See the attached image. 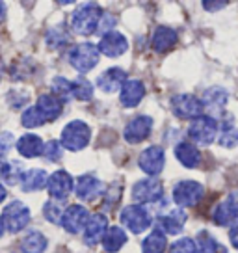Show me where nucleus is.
<instances>
[{
  "instance_id": "32",
  "label": "nucleus",
  "mask_w": 238,
  "mask_h": 253,
  "mask_svg": "<svg viewBox=\"0 0 238 253\" xmlns=\"http://www.w3.org/2000/svg\"><path fill=\"white\" fill-rule=\"evenodd\" d=\"M43 214H45V218H47L50 223H60V221H62V216H64L62 203H60V201H54V199L47 201L45 207H43Z\"/></svg>"
},
{
  "instance_id": "2",
  "label": "nucleus",
  "mask_w": 238,
  "mask_h": 253,
  "mask_svg": "<svg viewBox=\"0 0 238 253\" xmlns=\"http://www.w3.org/2000/svg\"><path fill=\"white\" fill-rule=\"evenodd\" d=\"M91 138V130L84 121H71L62 130V142L60 145L69 151L84 149Z\"/></svg>"
},
{
  "instance_id": "10",
  "label": "nucleus",
  "mask_w": 238,
  "mask_h": 253,
  "mask_svg": "<svg viewBox=\"0 0 238 253\" xmlns=\"http://www.w3.org/2000/svg\"><path fill=\"white\" fill-rule=\"evenodd\" d=\"M73 190H75V181H73L71 175L67 173V171H64V169L54 171V173L47 179L48 196H50L52 199H56V201L65 199Z\"/></svg>"
},
{
  "instance_id": "12",
  "label": "nucleus",
  "mask_w": 238,
  "mask_h": 253,
  "mask_svg": "<svg viewBox=\"0 0 238 253\" xmlns=\"http://www.w3.org/2000/svg\"><path fill=\"white\" fill-rule=\"evenodd\" d=\"M87 220H89V211L82 205H71L65 209L64 216H62V225L67 233L77 235L86 227Z\"/></svg>"
},
{
  "instance_id": "16",
  "label": "nucleus",
  "mask_w": 238,
  "mask_h": 253,
  "mask_svg": "<svg viewBox=\"0 0 238 253\" xmlns=\"http://www.w3.org/2000/svg\"><path fill=\"white\" fill-rule=\"evenodd\" d=\"M212 218H214L216 225H222V227L231 225L233 221L238 220V192L231 194L225 201H222L220 205L216 207Z\"/></svg>"
},
{
  "instance_id": "23",
  "label": "nucleus",
  "mask_w": 238,
  "mask_h": 253,
  "mask_svg": "<svg viewBox=\"0 0 238 253\" xmlns=\"http://www.w3.org/2000/svg\"><path fill=\"white\" fill-rule=\"evenodd\" d=\"M43 149H45V143L38 134H24L17 142V151L26 158L43 157Z\"/></svg>"
},
{
  "instance_id": "34",
  "label": "nucleus",
  "mask_w": 238,
  "mask_h": 253,
  "mask_svg": "<svg viewBox=\"0 0 238 253\" xmlns=\"http://www.w3.org/2000/svg\"><path fill=\"white\" fill-rule=\"evenodd\" d=\"M71 89H73V82H69V80L64 79V77L54 79V82H52V91L56 93V97H58V99L71 97Z\"/></svg>"
},
{
  "instance_id": "9",
  "label": "nucleus",
  "mask_w": 238,
  "mask_h": 253,
  "mask_svg": "<svg viewBox=\"0 0 238 253\" xmlns=\"http://www.w3.org/2000/svg\"><path fill=\"white\" fill-rule=\"evenodd\" d=\"M171 108H173V114L181 119H196L203 114V104H201V99L194 97L190 93H183L177 95L171 99Z\"/></svg>"
},
{
  "instance_id": "27",
  "label": "nucleus",
  "mask_w": 238,
  "mask_h": 253,
  "mask_svg": "<svg viewBox=\"0 0 238 253\" xmlns=\"http://www.w3.org/2000/svg\"><path fill=\"white\" fill-rule=\"evenodd\" d=\"M125 244H127V233L121 229V227H110V229L106 231V235L103 238L104 252L116 253Z\"/></svg>"
},
{
  "instance_id": "21",
  "label": "nucleus",
  "mask_w": 238,
  "mask_h": 253,
  "mask_svg": "<svg viewBox=\"0 0 238 253\" xmlns=\"http://www.w3.org/2000/svg\"><path fill=\"white\" fill-rule=\"evenodd\" d=\"M227 99H229V93L220 86H214L210 87V89H206L205 95H203V110H208L212 112V114H220V112L225 108V104H227Z\"/></svg>"
},
{
  "instance_id": "5",
  "label": "nucleus",
  "mask_w": 238,
  "mask_h": 253,
  "mask_svg": "<svg viewBox=\"0 0 238 253\" xmlns=\"http://www.w3.org/2000/svg\"><path fill=\"white\" fill-rule=\"evenodd\" d=\"M2 221L9 233H19L30 221V209L23 201H11L2 212Z\"/></svg>"
},
{
  "instance_id": "7",
  "label": "nucleus",
  "mask_w": 238,
  "mask_h": 253,
  "mask_svg": "<svg viewBox=\"0 0 238 253\" xmlns=\"http://www.w3.org/2000/svg\"><path fill=\"white\" fill-rule=\"evenodd\" d=\"M203 196H205V188H203V184L196 181H181L177 182L173 188V199L179 207L198 205Z\"/></svg>"
},
{
  "instance_id": "25",
  "label": "nucleus",
  "mask_w": 238,
  "mask_h": 253,
  "mask_svg": "<svg viewBox=\"0 0 238 253\" xmlns=\"http://www.w3.org/2000/svg\"><path fill=\"white\" fill-rule=\"evenodd\" d=\"M47 171L40 169V168H34V169H26L21 177V186L24 192H38L47 184Z\"/></svg>"
},
{
  "instance_id": "20",
  "label": "nucleus",
  "mask_w": 238,
  "mask_h": 253,
  "mask_svg": "<svg viewBox=\"0 0 238 253\" xmlns=\"http://www.w3.org/2000/svg\"><path fill=\"white\" fill-rule=\"evenodd\" d=\"M125 80H127V73L123 71L121 67H110L108 71L99 75L97 86L101 87L103 91H106V93H114L125 84Z\"/></svg>"
},
{
  "instance_id": "42",
  "label": "nucleus",
  "mask_w": 238,
  "mask_h": 253,
  "mask_svg": "<svg viewBox=\"0 0 238 253\" xmlns=\"http://www.w3.org/2000/svg\"><path fill=\"white\" fill-rule=\"evenodd\" d=\"M6 196H8V192H6V188H4V184L0 182V203L6 199Z\"/></svg>"
},
{
  "instance_id": "36",
  "label": "nucleus",
  "mask_w": 238,
  "mask_h": 253,
  "mask_svg": "<svg viewBox=\"0 0 238 253\" xmlns=\"http://www.w3.org/2000/svg\"><path fill=\"white\" fill-rule=\"evenodd\" d=\"M169 253H198L196 240H192V238H181L175 244H171Z\"/></svg>"
},
{
  "instance_id": "33",
  "label": "nucleus",
  "mask_w": 238,
  "mask_h": 253,
  "mask_svg": "<svg viewBox=\"0 0 238 253\" xmlns=\"http://www.w3.org/2000/svg\"><path fill=\"white\" fill-rule=\"evenodd\" d=\"M21 121H23V125L26 126V128H36V126H41V125H45V123H47V121L43 119V116L38 112L36 106H30L28 110H24Z\"/></svg>"
},
{
  "instance_id": "29",
  "label": "nucleus",
  "mask_w": 238,
  "mask_h": 253,
  "mask_svg": "<svg viewBox=\"0 0 238 253\" xmlns=\"http://www.w3.org/2000/svg\"><path fill=\"white\" fill-rule=\"evenodd\" d=\"M23 253H43L47 250V238L40 231H30L21 242Z\"/></svg>"
},
{
  "instance_id": "26",
  "label": "nucleus",
  "mask_w": 238,
  "mask_h": 253,
  "mask_svg": "<svg viewBox=\"0 0 238 253\" xmlns=\"http://www.w3.org/2000/svg\"><path fill=\"white\" fill-rule=\"evenodd\" d=\"M177 43V32L167 28V26H159L153 34V48L157 52H167Z\"/></svg>"
},
{
  "instance_id": "38",
  "label": "nucleus",
  "mask_w": 238,
  "mask_h": 253,
  "mask_svg": "<svg viewBox=\"0 0 238 253\" xmlns=\"http://www.w3.org/2000/svg\"><path fill=\"white\" fill-rule=\"evenodd\" d=\"M13 143H15L13 136L8 134V132H2V134H0V155L8 153V151L13 147Z\"/></svg>"
},
{
  "instance_id": "40",
  "label": "nucleus",
  "mask_w": 238,
  "mask_h": 253,
  "mask_svg": "<svg viewBox=\"0 0 238 253\" xmlns=\"http://www.w3.org/2000/svg\"><path fill=\"white\" fill-rule=\"evenodd\" d=\"M229 240H231V244L235 246L238 250V221L231 227V231H229Z\"/></svg>"
},
{
  "instance_id": "11",
  "label": "nucleus",
  "mask_w": 238,
  "mask_h": 253,
  "mask_svg": "<svg viewBox=\"0 0 238 253\" xmlns=\"http://www.w3.org/2000/svg\"><path fill=\"white\" fill-rule=\"evenodd\" d=\"M138 164H140V168H142L149 177H157V175L164 169L166 153H164V149L159 147V145H151V147H147V149L140 155Z\"/></svg>"
},
{
  "instance_id": "31",
  "label": "nucleus",
  "mask_w": 238,
  "mask_h": 253,
  "mask_svg": "<svg viewBox=\"0 0 238 253\" xmlns=\"http://www.w3.org/2000/svg\"><path fill=\"white\" fill-rule=\"evenodd\" d=\"M93 95V86L84 79H79L73 82V89H71V97L79 99V101H89Z\"/></svg>"
},
{
  "instance_id": "30",
  "label": "nucleus",
  "mask_w": 238,
  "mask_h": 253,
  "mask_svg": "<svg viewBox=\"0 0 238 253\" xmlns=\"http://www.w3.org/2000/svg\"><path fill=\"white\" fill-rule=\"evenodd\" d=\"M196 246H198V253H225V248L206 231H201L198 235Z\"/></svg>"
},
{
  "instance_id": "14",
  "label": "nucleus",
  "mask_w": 238,
  "mask_h": 253,
  "mask_svg": "<svg viewBox=\"0 0 238 253\" xmlns=\"http://www.w3.org/2000/svg\"><path fill=\"white\" fill-rule=\"evenodd\" d=\"M97 48H99L101 54L108 56V58H118V56L127 52L128 43L123 34H119V32H108V34L103 36V40L99 41V47Z\"/></svg>"
},
{
  "instance_id": "1",
  "label": "nucleus",
  "mask_w": 238,
  "mask_h": 253,
  "mask_svg": "<svg viewBox=\"0 0 238 253\" xmlns=\"http://www.w3.org/2000/svg\"><path fill=\"white\" fill-rule=\"evenodd\" d=\"M103 9L97 4H86L79 8L71 17V28L79 36H91L95 30H99V24L103 19Z\"/></svg>"
},
{
  "instance_id": "18",
  "label": "nucleus",
  "mask_w": 238,
  "mask_h": 253,
  "mask_svg": "<svg viewBox=\"0 0 238 253\" xmlns=\"http://www.w3.org/2000/svg\"><path fill=\"white\" fill-rule=\"evenodd\" d=\"M143 95H145V86L142 80H125V84L121 86V104L127 108H134L142 103Z\"/></svg>"
},
{
  "instance_id": "4",
  "label": "nucleus",
  "mask_w": 238,
  "mask_h": 253,
  "mask_svg": "<svg viewBox=\"0 0 238 253\" xmlns=\"http://www.w3.org/2000/svg\"><path fill=\"white\" fill-rule=\"evenodd\" d=\"M69 63L79 73L91 71L99 63V48L91 43H80L77 47L71 48L69 52Z\"/></svg>"
},
{
  "instance_id": "35",
  "label": "nucleus",
  "mask_w": 238,
  "mask_h": 253,
  "mask_svg": "<svg viewBox=\"0 0 238 253\" xmlns=\"http://www.w3.org/2000/svg\"><path fill=\"white\" fill-rule=\"evenodd\" d=\"M222 147H237L238 145V128L237 126H225L220 136Z\"/></svg>"
},
{
  "instance_id": "17",
  "label": "nucleus",
  "mask_w": 238,
  "mask_h": 253,
  "mask_svg": "<svg viewBox=\"0 0 238 253\" xmlns=\"http://www.w3.org/2000/svg\"><path fill=\"white\" fill-rule=\"evenodd\" d=\"M106 231H108V220H106V216H103V214L89 216L86 227H84V240H86V244L95 246L99 240L104 238Z\"/></svg>"
},
{
  "instance_id": "3",
  "label": "nucleus",
  "mask_w": 238,
  "mask_h": 253,
  "mask_svg": "<svg viewBox=\"0 0 238 253\" xmlns=\"http://www.w3.org/2000/svg\"><path fill=\"white\" fill-rule=\"evenodd\" d=\"M218 128H220V125L212 116H199V118L192 119L188 134L199 145H210L216 140Z\"/></svg>"
},
{
  "instance_id": "19",
  "label": "nucleus",
  "mask_w": 238,
  "mask_h": 253,
  "mask_svg": "<svg viewBox=\"0 0 238 253\" xmlns=\"http://www.w3.org/2000/svg\"><path fill=\"white\" fill-rule=\"evenodd\" d=\"M186 223V212L183 209H173L167 214H162L159 220V231L167 235H179Z\"/></svg>"
},
{
  "instance_id": "28",
  "label": "nucleus",
  "mask_w": 238,
  "mask_h": 253,
  "mask_svg": "<svg viewBox=\"0 0 238 253\" xmlns=\"http://www.w3.org/2000/svg\"><path fill=\"white\" fill-rule=\"evenodd\" d=\"M167 248V238L162 231L155 229L149 233V237L143 240L142 253H164Z\"/></svg>"
},
{
  "instance_id": "41",
  "label": "nucleus",
  "mask_w": 238,
  "mask_h": 253,
  "mask_svg": "<svg viewBox=\"0 0 238 253\" xmlns=\"http://www.w3.org/2000/svg\"><path fill=\"white\" fill-rule=\"evenodd\" d=\"M6 19V4L4 2H0V23Z\"/></svg>"
},
{
  "instance_id": "6",
  "label": "nucleus",
  "mask_w": 238,
  "mask_h": 253,
  "mask_svg": "<svg viewBox=\"0 0 238 253\" xmlns=\"http://www.w3.org/2000/svg\"><path fill=\"white\" fill-rule=\"evenodd\" d=\"M121 221L132 233H143V231L149 229V225L153 223V218L149 211L143 205H128L121 212Z\"/></svg>"
},
{
  "instance_id": "37",
  "label": "nucleus",
  "mask_w": 238,
  "mask_h": 253,
  "mask_svg": "<svg viewBox=\"0 0 238 253\" xmlns=\"http://www.w3.org/2000/svg\"><path fill=\"white\" fill-rule=\"evenodd\" d=\"M43 157L48 158L50 162H58L62 158V145L60 142H47L45 143V149H43Z\"/></svg>"
},
{
  "instance_id": "43",
  "label": "nucleus",
  "mask_w": 238,
  "mask_h": 253,
  "mask_svg": "<svg viewBox=\"0 0 238 253\" xmlns=\"http://www.w3.org/2000/svg\"><path fill=\"white\" fill-rule=\"evenodd\" d=\"M4 229H6V227H4V221H2V218H0V237L4 235Z\"/></svg>"
},
{
  "instance_id": "22",
  "label": "nucleus",
  "mask_w": 238,
  "mask_h": 253,
  "mask_svg": "<svg viewBox=\"0 0 238 253\" xmlns=\"http://www.w3.org/2000/svg\"><path fill=\"white\" fill-rule=\"evenodd\" d=\"M36 108L43 116L45 121H54V119L60 118L64 104H62V99H58L56 95H41L38 99Z\"/></svg>"
},
{
  "instance_id": "39",
  "label": "nucleus",
  "mask_w": 238,
  "mask_h": 253,
  "mask_svg": "<svg viewBox=\"0 0 238 253\" xmlns=\"http://www.w3.org/2000/svg\"><path fill=\"white\" fill-rule=\"evenodd\" d=\"M227 6V2H203V8H206L208 11H218Z\"/></svg>"
},
{
  "instance_id": "15",
  "label": "nucleus",
  "mask_w": 238,
  "mask_h": 253,
  "mask_svg": "<svg viewBox=\"0 0 238 253\" xmlns=\"http://www.w3.org/2000/svg\"><path fill=\"white\" fill-rule=\"evenodd\" d=\"M153 119L149 116H138L125 126V140L128 143H142L151 134Z\"/></svg>"
},
{
  "instance_id": "24",
  "label": "nucleus",
  "mask_w": 238,
  "mask_h": 253,
  "mask_svg": "<svg viewBox=\"0 0 238 253\" xmlns=\"http://www.w3.org/2000/svg\"><path fill=\"white\" fill-rule=\"evenodd\" d=\"M175 157L184 168H198L201 164V153L190 142H181L175 147Z\"/></svg>"
},
{
  "instance_id": "8",
  "label": "nucleus",
  "mask_w": 238,
  "mask_h": 253,
  "mask_svg": "<svg viewBox=\"0 0 238 253\" xmlns=\"http://www.w3.org/2000/svg\"><path fill=\"white\" fill-rule=\"evenodd\" d=\"M164 196V188L157 179H142L132 186V198L138 205L143 203H157Z\"/></svg>"
},
{
  "instance_id": "13",
  "label": "nucleus",
  "mask_w": 238,
  "mask_h": 253,
  "mask_svg": "<svg viewBox=\"0 0 238 253\" xmlns=\"http://www.w3.org/2000/svg\"><path fill=\"white\" fill-rule=\"evenodd\" d=\"M75 192L82 201H95L99 196L104 194V184L93 175H82L75 182Z\"/></svg>"
}]
</instances>
